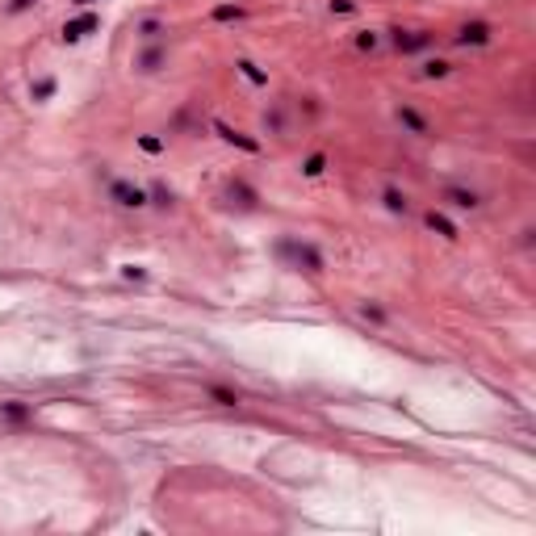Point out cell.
<instances>
[{
	"mask_svg": "<svg viewBox=\"0 0 536 536\" xmlns=\"http://www.w3.org/2000/svg\"><path fill=\"white\" fill-rule=\"evenodd\" d=\"M394 118H398L411 134H419V138H423V134H432V122H428L419 109H411V105H398V109H394Z\"/></svg>",
	"mask_w": 536,
	"mask_h": 536,
	"instance_id": "cell-8",
	"label": "cell"
},
{
	"mask_svg": "<svg viewBox=\"0 0 536 536\" xmlns=\"http://www.w3.org/2000/svg\"><path fill=\"white\" fill-rule=\"evenodd\" d=\"M109 197H113L122 210H143V206H147V189H138L134 180H109Z\"/></svg>",
	"mask_w": 536,
	"mask_h": 536,
	"instance_id": "cell-2",
	"label": "cell"
},
{
	"mask_svg": "<svg viewBox=\"0 0 536 536\" xmlns=\"http://www.w3.org/2000/svg\"><path fill=\"white\" fill-rule=\"evenodd\" d=\"M226 193H230V197H235V201H239L243 210H256V206H260V193H256V189H252L247 180H239V177L226 184Z\"/></svg>",
	"mask_w": 536,
	"mask_h": 536,
	"instance_id": "cell-11",
	"label": "cell"
},
{
	"mask_svg": "<svg viewBox=\"0 0 536 536\" xmlns=\"http://www.w3.org/2000/svg\"><path fill=\"white\" fill-rule=\"evenodd\" d=\"M264 126H268V130H281V109H272V113H264Z\"/></svg>",
	"mask_w": 536,
	"mask_h": 536,
	"instance_id": "cell-28",
	"label": "cell"
},
{
	"mask_svg": "<svg viewBox=\"0 0 536 536\" xmlns=\"http://www.w3.org/2000/svg\"><path fill=\"white\" fill-rule=\"evenodd\" d=\"M491 38H494V30L486 21H465V26L452 34V43L465 46V50H469V46H491Z\"/></svg>",
	"mask_w": 536,
	"mask_h": 536,
	"instance_id": "cell-4",
	"label": "cell"
},
{
	"mask_svg": "<svg viewBox=\"0 0 536 536\" xmlns=\"http://www.w3.org/2000/svg\"><path fill=\"white\" fill-rule=\"evenodd\" d=\"M76 4H84V9H89V4H96V0H76Z\"/></svg>",
	"mask_w": 536,
	"mask_h": 536,
	"instance_id": "cell-29",
	"label": "cell"
},
{
	"mask_svg": "<svg viewBox=\"0 0 536 536\" xmlns=\"http://www.w3.org/2000/svg\"><path fill=\"white\" fill-rule=\"evenodd\" d=\"M164 59H168V50H164L160 43H151L143 55H138V59H134V67H138L143 76H151V72H160V67H164Z\"/></svg>",
	"mask_w": 536,
	"mask_h": 536,
	"instance_id": "cell-9",
	"label": "cell"
},
{
	"mask_svg": "<svg viewBox=\"0 0 536 536\" xmlns=\"http://www.w3.org/2000/svg\"><path fill=\"white\" fill-rule=\"evenodd\" d=\"M210 398L218 402V406H239V390H230V386H210Z\"/></svg>",
	"mask_w": 536,
	"mask_h": 536,
	"instance_id": "cell-16",
	"label": "cell"
},
{
	"mask_svg": "<svg viewBox=\"0 0 536 536\" xmlns=\"http://www.w3.org/2000/svg\"><path fill=\"white\" fill-rule=\"evenodd\" d=\"M448 72H452L448 59H428V63H423V76H428V80H445Z\"/></svg>",
	"mask_w": 536,
	"mask_h": 536,
	"instance_id": "cell-18",
	"label": "cell"
},
{
	"mask_svg": "<svg viewBox=\"0 0 536 536\" xmlns=\"http://www.w3.org/2000/svg\"><path fill=\"white\" fill-rule=\"evenodd\" d=\"M122 277H126V281H147V268H138V264H126V268H122Z\"/></svg>",
	"mask_w": 536,
	"mask_h": 536,
	"instance_id": "cell-26",
	"label": "cell"
},
{
	"mask_svg": "<svg viewBox=\"0 0 536 536\" xmlns=\"http://www.w3.org/2000/svg\"><path fill=\"white\" fill-rule=\"evenodd\" d=\"M235 72H239L243 80H252L256 89H268V72H264V67H256L252 59H235Z\"/></svg>",
	"mask_w": 536,
	"mask_h": 536,
	"instance_id": "cell-12",
	"label": "cell"
},
{
	"mask_svg": "<svg viewBox=\"0 0 536 536\" xmlns=\"http://www.w3.org/2000/svg\"><path fill=\"white\" fill-rule=\"evenodd\" d=\"M331 13H344L348 17V13H357V0H331Z\"/></svg>",
	"mask_w": 536,
	"mask_h": 536,
	"instance_id": "cell-25",
	"label": "cell"
},
{
	"mask_svg": "<svg viewBox=\"0 0 536 536\" xmlns=\"http://www.w3.org/2000/svg\"><path fill=\"white\" fill-rule=\"evenodd\" d=\"M138 34H143L147 43H155V38L164 34V21H160V17H147V21H138Z\"/></svg>",
	"mask_w": 536,
	"mask_h": 536,
	"instance_id": "cell-20",
	"label": "cell"
},
{
	"mask_svg": "<svg viewBox=\"0 0 536 536\" xmlns=\"http://www.w3.org/2000/svg\"><path fill=\"white\" fill-rule=\"evenodd\" d=\"M360 318H369V323H377V327H381V323H386V311H381L377 302H364V306H360Z\"/></svg>",
	"mask_w": 536,
	"mask_h": 536,
	"instance_id": "cell-24",
	"label": "cell"
},
{
	"mask_svg": "<svg viewBox=\"0 0 536 536\" xmlns=\"http://www.w3.org/2000/svg\"><path fill=\"white\" fill-rule=\"evenodd\" d=\"M323 172H327V155H323V151H314V155H306V164H302V177H323Z\"/></svg>",
	"mask_w": 536,
	"mask_h": 536,
	"instance_id": "cell-17",
	"label": "cell"
},
{
	"mask_svg": "<svg viewBox=\"0 0 536 536\" xmlns=\"http://www.w3.org/2000/svg\"><path fill=\"white\" fill-rule=\"evenodd\" d=\"M445 201L452 206V210H478V206H482V197H478L474 189H461V184H448Z\"/></svg>",
	"mask_w": 536,
	"mask_h": 536,
	"instance_id": "cell-7",
	"label": "cell"
},
{
	"mask_svg": "<svg viewBox=\"0 0 536 536\" xmlns=\"http://www.w3.org/2000/svg\"><path fill=\"white\" fill-rule=\"evenodd\" d=\"M0 415H4L9 423H26V419H34V411H30L26 402H4V406H0Z\"/></svg>",
	"mask_w": 536,
	"mask_h": 536,
	"instance_id": "cell-14",
	"label": "cell"
},
{
	"mask_svg": "<svg viewBox=\"0 0 536 536\" xmlns=\"http://www.w3.org/2000/svg\"><path fill=\"white\" fill-rule=\"evenodd\" d=\"M423 223H428V230H436V235H445V239H452V243L461 239V230H457V223H452L448 214H440V210H428V214H423Z\"/></svg>",
	"mask_w": 536,
	"mask_h": 536,
	"instance_id": "cell-10",
	"label": "cell"
},
{
	"mask_svg": "<svg viewBox=\"0 0 536 536\" xmlns=\"http://www.w3.org/2000/svg\"><path fill=\"white\" fill-rule=\"evenodd\" d=\"M390 43L398 46L402 55H419V50H428L436 43V34L432 30H390Z\"/></svg>",
	"mask_w": 536,
	"mask_h": 536,
	"instance_id": "cell-3",
	"label": "cell"
},
{
	"mask_svg": "<svg viewBox=\"0 0 536 536\" xmlns=\"http://www.w3.org/2000/svg\"><path fill=\"white\" fill-rule=\"evenodd\" d=\"M381 201H386V210H390V214H406V193H402V189H394V184H386Z\"/></svg>",
	"mask_w": 536,
	"mask_h": 536,
	"instance_id": "cell-15",
	"label": "cell"
},
{
	"mask_svg": "<svg viewBox=\"0 0 536 536\" xmlns=\"http://www.w3.org/2000/svg\"><path fill=\"white\" fill-rule=\"evenodd\" d=\"M30 96H34V101H50V96H55V80H50V76H46V80H38V84L30 89Z\"/></svg>",
	"mask_w": 536,
	"mask_h": 536,
	"instance_id": "cell-22",
	"label": "cell"
},
{
	"mask_svg": "<svg viewBox=\"0 0 536 536\" xmlns=\"http://www.w3.org/2000/svg\"><path fill=\"white\" fill-rule=\"evenodd\" d=\"M214 130H218V138L230 143V147H239V151H247V155H260V143L247 138L243 130H235V126H226V122H214Z\"/></svg>",
	"mask_w": 536,
	"mask_h": 536,
	"instance_id": "cell-6",
	"label": "cell"
},
{
	"mask_svg": "<svg viewBox=\"0 0 536 536\" xmlns=\"http://www.w3.org/2000/svg\"><path fill=\"white\" fill-rule=\"evenodd\" d=\"M147 201H151V206H160V210H172V206H177V197H172V189H168L164 180H155V184L147 189Z\"/></svg>",
	"mask_w": 536,
	"mask_h": 536,
	"instance_id": "cell-13",
	"label": "cell"
},
{
	"mask_svg": "<svg viewBox=\"0 0 536 536\" xmlns=\"http://www.w3.org/2000/svg\"><path fill=\"white\" fill-rule=\"evenodd\" d=\"M377 43H381V34H377V30H360V34H357V50H377Z\"/></svg>",
	"mask_w": 536,
	"mask_h": 536,
	"instance_id": "cell-21",
	"label": "cell"
},
{
	"mask_svg": "<svg viewBox=\"0 0 536 536\" xmlns=\"http://www.w3.org/2000/svg\"><path fill=\"white\" fill-rule=\"evenodd\" d=\"M101 30V17L96 13H80V17H72L67 26H63V43H80V38H89Z\"/></svg>",
	"mask_w": 536,
	"mask_h": 536,
	"instance_id": "cell-5",
	"label": "cell"
},
{
	"mask_svg": "<svg viewBox=\"0 0 536 536\" xmlns=\"http://www.w3.org/2000/svg\"><path fill=\"white\" fill-rule=\"evenodd\" d=\"M138 147H143L147 155H160V151H164V138H155V134H138Z\"/></svg>",
	"mask_w": 536,
	"mask_h": 536,
	"instance_id": "cell-23",
	"label": "cell"
},
{
	"mask_svg": "<svg viewBox=\"0 0 536 536\" xmlns=\"http://www.w3.org/2000/svg\"><path fill=\"white\" fill-rule=\"evenodd\" d=\"M239 17H243L239 4H218V9H210V21H239Z\"/></svg>",
	"mask_w": 536,
	"mask_h": 536,
	"instance_id": "cell-19",
	"label": "cell"
},
{
	"mask_svg": "<svg viewBox=\"0 0 536 536\" xmlns=\"http://www.w3.org/2000/svg\"><path fill=\"white\" fill-rule=\"evenodd\" d=\"M277 256H281V260H294L298 268H306L311 277H318V272L327 268L323 264V252H318L314 243H302V239H281V243H277Z\"/></svg>",
	"mask_w": 536,
	"mask_h": 536,
	"instance_id": "cell-1",
	"label": "cell"
},
{
	"mask_svg": "<svg viewBox=\"0 0 536 536\" xmlns=\"http://www.w3.org/2000/svg\"><path fill=\"white\" fill-rule=\"evenodd\" d=\"M38 0H9V13H26V9H34Z\"/></svg>",
	"mask_w": 536,
	"mask_h": 536,
	"instance_id": "cell-27",
	"label": "cell"
}]
</instances>
